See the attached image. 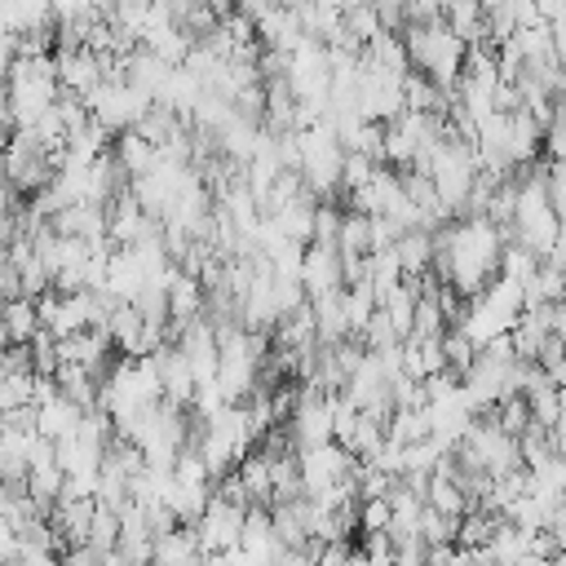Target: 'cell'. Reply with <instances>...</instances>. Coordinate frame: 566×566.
Segmentation results:
<instances>
[{"label": "cell", "instance_id": "cell-36", "mask_svg": "<svg viewBox=\"0 0 566 566\" xmlns=\"http://www.w3.org/2000/svg\"><path fill=\"white\" fill-rule=\"evenodd\" d=\"M442 345H447V367L464 380V371H469V367H473V358H478V345H473L460 327H447V332H442Z\"/></svg>", "mask_w": 566, "mask_h": 566}, {"label": "cell", "instance_id": "cell-31", "mask_svg": "<svg viewBox=\"0 0 566 566\" xmlns=\"http://www.w3.org/2000/svg\"><path fill=\"white\" fill-rule=\"evenodd\" d=\"M345 256H367L371 252V212H345V226H340V243H336Z\"/></svg>", "mask_w": 566, "mask_h": 566}, {"label": "cell", "instance_id": "cell-18", "mask_svg": "<svg viewBox=\"0 0 566 566\" xmlns=\"http://www.w3.org/2000/svg\"><path fill=\"white\" fill-rule=\"evenodd\" d=\"M314 323H318V340H323V345H336V340L354 336V327H349V310H345V287L314 296Z\"/></svg>", "mask_w": 566, "mask_h": 566}, {"label": "cell", "instance_id": "cell-34", "mask_svg": "<svg viewBox=\"0 0 566 566\" xmlns=\"http://www.w3.org/2000/svg\"><path fill=\"white\" fill-rule=\"evenodd\" d=\"M358 336H363V345H367V349H394V345H402V340H407V336L398 332V323L389 318V310H385V305L367 318V327H363Z\"/></svg>", "mask_w": 566, "mask_h": 566}, {"label": "cell", "instance_id": "cell-2", "mask_svg": "<svg viewBox=\"0 0 566 566\" xmlns=\"http://www.w3.org/2000/svg\"><path fill=\"white\" fill-rule=\"evenodd\" d=\"M402 40H407V53H411V66L433 75L438 88H447L455 97L460 88V66L469 57V40L451 31L447 18H433V22H407L402 27Z\"/></svg>", "mask_w": 566, "mask_h": 566}, {"label": "cell", "instance_id": "cell-24", "mask_svg": "<svg viewBox=\"0 0 566 566\" xmlns=\"http://www.w3.org/2000/svg\"><path fill=\"white\" fill-rule=\"evenodd\" d=\"M279 221H283V230L296 239V243H314V221H318V203H314V190L305 186L287 208H279L274 212Z\"/></svg>", "mask_w": 566, "mask_h": 566}, {"label": "cell", "instance_id": "cell-44", "mask_svg": "<svg viewBox=\"0 0 566 566\" xmlns=\"http://www.w3.org/2000/svg\"><path fill=\"white\" fill-rule=\"evenodd\" d=\"M376 4H380V13H385V27L398 31L402 18H407V0H376Z\"/></svg>", "mask_w": 566, "mask_h": 566}, {"label": "cell", "instance_id": "cell-6", "mask_svg": "<svg viewBox=\"0 0 566 566\" xmlns=\"http://www.w3.org/2000/svg\"><path fill=\"white\" fill-rule=\"evenodd\" d=\"M93 119H102L111 133H124V128H137L142 115L155 106V97L128 80H102L93 93H84Z\"/></svg>", "mask_w": 566, "mask_h": 566}, {"label": "cell", "instance_id": "cell-26", "mask_svg": "<svg viewBox=\"0 0 566 566\" xmlns=\"http://www.w3.org/2000/svg\"><path fill=\"white\" fill-rule=\"evenodd\" d=\"M394 248H398V256H402V270H407V274H424V270L433 265V230H424V226L402 230Z\"/></svg>", "mask_w": 566, "mask_h": 566}, {"label": "cell", "instance_id": "cell-5", "mask_svg": "<svg viewBox=\"0 0 566 566\" xmlns=\"http://www.w3.org/2000/svg\"><path fill=\"white\" fill-rule=\"evenodd\" d=\"M345 142L336 137V128L327 119H318L314 128H301V172H305V186L314 195H332L340 186V172H345Z\"/></svg>", "mask_w": 566, "mask_h": 566}, {"label": "cell", "instance_id": "cell-10", "mask_svg": "<svg viewBox=\"0 0 566 566\" xmlns=\"http://www.w3.org/2000/svg\"><path fill=\"white\" fill-rule=\"evenodd\" d=\"M354 473H358V455L336 438L301 451V478H305L310 495H318V491H327V486H336V482H345Z\"/></svg>", "mask_w": 566, "mask_h": 566}, {"label": "cell", "instance_id": "cell-7", "mask_svg": "<svg viewBox=\"0 0 566 566\" xmlns=\"http://www.w3.org/2000/svg\"><path fill=\"white\" fill-rule=\"evenodd\" d=\"M292 438H296V451L305 447H318V442H332L336 438V394L305 380L301 394H296V411L287 420Z\"/></svg>", "mask_w": 566, "mask_h": 566}, {"label": "cell", "instance_id": "cell-12", "mask_svg": "<svg viewBox=\"0 0 566 566\" xmlns=\"http://www.w3.org/2000/svg\"><path fill=\"white\" fill-rule=\"evenodd\" d=\"M155 363H159V376H164V398L177 402V407H186V402L195 398V389H199V376H195L186 349H181L177 340H164V345L155 349Z\"/></svg>", "mask_w": 566, "mask_h": 566}, {"label": "cell", "instance_id": "cell-37", "mask_svg": "<svg viewBox=\"0 0 566 566\" xmlns=\"http://www.w3.org/2000/svg\"><path fill=\"white\" fill-rule=\"evenodd\" d=\"M420 535L429 539V544H451V539H460V517H451V513H442V509H424V517H420Z\"/></svg>", "mask_w": 566, "mask_h": 566}, {"label": "cell", "instance_id": "cell-43", "mask_svg": "<svg viewBox=\"0 0 566 566\" xmlns=\"http://www.w3.org/2000/svg\"><path fill=\"white\" fill-rule=\"evenodd\" d=\"M548 195H553V208L566 221V164L562 159H553V168H548Z\"/></svg>", "mask_w": 566, "mask_h": 566}, {"label": "cell", "instance_id": "cell-40", "mask_svg": "<svg viewBox=\"0 0 566 566\" xmlns=\"http://www.w3.org/2000/svg\"><path fill=\"white\" fill-rule=\"evenodd\" d=\"M389 517H394L389 495H367V500H363V513H358V526H363V531H385Z\"/></svg>", "mask_w": 566, "mask_h": 566}, {"label": "cell", "instance_id": "cell-27", "mask_svg": "<svg viewBox=\"0 0 566 566\" xmlns=\"http://www.w3.org/2000/svg\"><path fill=\"white\" fill-rule=\"evenodd\" d=\"M35 332H40V305H35V296L4 301V340H35Z\"/></svg>", "mask_w": 566, "mask_h": 566}, {"label": "cell", "instance_id": "cell-4", "mask_svg": "<svg viewBox=\"0 0 566 566\" xmlns=\"http://www.w3.org/2000/svg\"><path fill=\"white\" fill-rule=\"evenodd\" d=\"M455 451H460L464 460H473V464H486L495 478L526 464V460H522V438L500 424L495 407L482 411V416H473V424H469V433H464V442H460Z\"/></svg>", "mask_w": 566, "mask_h": 566}, {"label": "cell", "instance_id": "cell-25", "mask_svg": "<svg viewBox=\"0 0 566 566\" xmlns=\"http://www.w3.org/2000/svg\"><path fill=\"white\" fill-rule=\"evenodd\" d=\"M111 336L124 354H142L146 345V314L133 305V301H119V310L111 314Z\"/></svg>", "mask_w": 566, "mask_h": 566}, {"label": "cell", "instance_id": "cell-17", "mask_svg": "<svg viewBox=\"0 0 566 566\" xmlns=\"http://www.w3.org/2000/svg\"><path fill=\"white\" fill-rule=\"evenodd\" d=\"M146 265L137 256V248H119L111 252V274H106V287L119 296V301H137V292L146 287Z\"/></svg>", "mask_w": 566, "mask_h": 566}, {"label": "cell", "instance_id": "cell-38", "mask_svg": "<svg viewBox=\"0 0 566 566\" xmlns=\"http://www.w3.org/2000/svg\"><path fill=\"white\" fill-rule=\"evenodd\" d=\"M531 398V411H535V420L539 424H557V416H562V385H544V389H535V394H526Z\"/></svg>", "mask_w": 566, "mask_h": 566}, {"label": "cell", "instance_id": "cell-39", "mask_svg": "<svg viewBox=\"0 0 566 566\" xmlns=\"http://www.w3.org/2000/svg\"><path fill=\"white\" fill-rule=\"evenodd\" d=\"M376 164H380V159H371V155H363V150H349V155H345V172H340V186H345V190H358V186H367V181H371V172H376Z\"/></svg>", "mask_w": 566, "mask_h": 566}, {"label": "cell", "instance_id": "cell-42", "mask_svg": "<svg viewBox=\"0 0 566 566\" xmlns=\"http://www.w3.org/2000/svg\"><path fill=\"white\" fill-rule=\"evenodd\" d=\"M544 146H548V155H553V159H562V164H566V111H557V119L544 128Z\"/></svg>", "mask_w": 566, "mask_h": 566}, {"label": "cell", "instance_id": "cell-8", "mask_svg": "<svg viewBox=\"0 0 566 566\" xmlns=\"http://www.w3.org/2000/svg\"><path fill=\"white\" fill-rule=\"evenodd\" d=\"M292 93L301 102H318L327 106L332 102V57H327V40L323 35H305L296 49H292Z\"/></svg>", "mask_w": 566, "mask_h": 566}, {"label": "cell", "instance_id": "cell-15", "mask_svg": "<svg viewBox=\"0 0 566 566\" xmlns=\"http://www.w3.org/2000/svg\"><path fill=\"white\" fill-rule=\"evenodd\" d=\"M80 416H84V407L71 398V394H53V398H44V402H35V424H40V433L44 438H66V433H75L80 429Z\"/></svg>", "mask_w": 566, "mask_h": 566}, {"label": "cell", "instance_id": "cell-28", "mask_svg": "<svg viewBox=\"0 0 566 566\" xmlns=\"http://www.w3.org/2000/svg\"><path fill=\"white\" fill-rule=\"evenodd\" d=\"M239 478H243V486H248V495L252 500H274V469H270V455L265 451H248L243 460H239Z\"/></svg>", "mask_w": 566, "mask_h": 566}, {"label": "cell", "instance_id": "cell-35", "mask_svg": "<svg viewBox=\"0 0 566 566\" xmlns=\"http://www.w3.org/2000/svg\"><path fill=\"white\" fill-rule=\"evenodd\" d=\"M495 416H500V424H504L509 433H517V438L535 424V411H531V398H526V394H509V398H500V402H495Z\"/></svg>", "mask_w": 566, "mask_h": 566}, {"label": "cell", "instance_id": "cell-33", "mask_svg": "<svg viewBox=\"0 0 566 566\" xmlns=\"http://www.w3.org/2000/svg\"><path fill=\"white\" fill-rule=\"evenodd\" d=\"M35 376L40 371H0V411L35 402Z\"/></svg>", "mask_w": 566, "mask_h": 566}, {"label": "cell", "instance_id": "cell-13", "mask_svg": "<svg viewBox=\"0 0 566 566\" xmlns=\"http://www.w3.org/2000/svg\"><path fill=\"white\" fill-rule=\"evenodd\" d=\"M172 71H177V66H172L164 53H155L150 44H137V49L124 57V80H128V84H137V88H146L155 102H159V93L168 88Z\"/></svg>", "mask_w": 566, "mask_h": 566}, {"label": "cell", "instance_id": "cell-16", "mask_svg": "<svg viewBox=\"0 0 566 566\" xmlns=\"http://www.w3.org/2000/svg\"><path fill=\"white\" fill-rule=\"evenodd\" d=\"M539 142H544V124L526 106L522 111H509V159H513V168L535 164Z\"/></svg>", "mask_w": 566, "mask_h": 566}, {"label": "cell", "instance_id": "cell-1", "mask_svg": "<svg viewBox=\"0 0 566 566\" xmlns=\"http://www.w3.org/2000/svg\"><path fill=\"white\" fill-rule=\"evenodd\" d=\"M62 97V75H57V57L49 53H27L9 66V97H4V124L13 128H31L53 102Z\"/></svg>", "mask_w": 566, "mask_h": 566}, {"label": "cell", "instance_id": "cell-41", "mask_svg": "<svg viewBox=\"0 0 566 566\" xmlns=\"http://www.w3.org/2000/svg\"><path fill=\"white\" fill-rule=\"evenodd\" d=\"M340 226H345V212L323 203L318 208V221H314V243H340Z\"/></svg>", "mask_w": 566, "mask_h": 566}, {"label": "cell", "instance_id": "cell-20", "mask_svg": "<svg viewBox=\"0 0 566 566\" xmlns=\"http://www.w3.org/2000/svg\"><path fill=\"white\" fill-rule=\"evenodd\" d=\"M199 557H203V544H199L195 522H181V526L155 535V562H199Z\"/></svg>", "mask_w": 566, "mask_h": 566}, {"label": "cell", "instance_id": "cell-29", "mask_svg": "<svg viewBox=\"0 0 566 566\" xmlns=\"http://www.w3.org/2000/svg\"><path fill=\"white\" fill-rule=\"evenodd\" d=\"M562 296H566V270H557L553 261H539V270L526 279V305H544Z\"/></svg>", "mask_w": 566, "mask_h": 566}, {"label": "cell", "instance_id": "cell-9", "mask_svg": "<svg viewBox=\"0 0 566 566\" xmlns=\"http://www.w3.org/2000/svg\"><path fill=\"white\" fill-rule=\"evenodd\" d=\"M243 522H248V504L226 500V495H217V491H212V500H208L203 517L195 522V526H199L203 557H221L226 548L243 544Z\"/></svg>", "mask_w": 566, "mask_h": 566}, {"label": "cell", "instance_id": "cell-32", "mask_svg": "<svg viewBox=\"0 0 566 566\" xmlns=\"http://www.w3.org/2000/svg\"><path fill=\"white\" fill-rule=\"evenodd\" d=\"M345 27H349V35H354L358 44H367L371 35H380V31H385V13H380V4H376V0H363V4L345 9Z\"/></svg>", "mask_w": 566, "mask_h": 566}, {"label": "cell", "instance_id": "cell-3", "mask_svg": "<svg viewBox=\"0 0 566 566\" xmlns=\"http://www.w3.org/2000/svg\"><path fill=\"white\" fill-rule=\"evenodd\" d=\"M504 256V230L491 217H460L455 221V261H451V283L464 296H478Z\"/></svg>", "mask_w": 566, "mask_h": 566}, {"label": "cell", "instance_id": "cell-45", "mask_svg": "<svg viewBox=\"0 0 566 566\" xmlns=\"http://www.w3.org/2000/svg\"><path fill=\"white\" fill-rule=\"evenodd\" d=\"M548 27H553V31H557V35H566V0H562V9H557V13H553V22H548Z\"/></svg>", "mask_w": 566, "mask_h": 566}, {"label": "cell", "instance_id": "cell-14", "mask_svg": "<svg viewBox=\"0 0 566 566\" xmlns=\"http://www.w3.org/2000/svg\"><path fill=\"white\" fill-rule=\"evenodd\" d=\"M256 35H261L270 49H287V53H292L310 31H305V22H301V13H296L292 4H274V9L256 22Z\"/></svg>", "mask_w": 566, "mask_h": 566}, {"label": "cell", "instance_id": "cell-22", "mask_svg": "<svg viewBox=\"0 0 566 566\" xmlns=\"http://www.w3.org/2000/svg\"><path fill=\"white\" fill-rule=\"evenodd\" d=\"M4 13V31H40L53 27V0H0Z\"/></svg>", "mask_w": 566, "mask_h": 566}, {"label": "cell", "instance_id": "cell-19", "mask_svg": "<svg viewBox=\"0 0 566 566\" xmlns=\"http://www.w3.org/2000/svg\"><path fill=\"white\" fill-rule=\"evenodd\" d=\"M115 159L128 168V177H142L146 168L159 164V142H150L142 128H124L115 142Z\"/></svg>", "mask_w": 566, "mask_h": 566}, {"label": "cell", "instance_id": "cell-23", "mask_svg": "<svg viewBox=\"0 0 566 566\" xmlns=\"http://www.w3.org/2000/svg\"><path fill=\"white\" fill-rule=\"evenodd\" d=\"M106 142H111V128H106L102 119H88V124H80V128L66 137V146H62V159H75V164H93L97 155H106Z\"/></svg>", "mask_w": 566, "mask_h": 566}, {"label": "cell", "instance_id": "cell-30", "mask_svg": "<svg viewBox=\"0 0 566 566\" xmlns=\"http://www.w3.org/2000/svg\"><path fill=\"white\" fill-rule=\"evenodd\" d=\"M429 504L442 509V513H451V517H464V513L473 509L469 495H464V486H460L451 473H433V482H429Z\"/></svg>", "mask_w": 566, "mask_h": 566}, {"label": "cell", "instance_id": "cell-11", "mask_svg": "<svg viewBox=\"0 0 566 566\" xmlns=\"http://www.w3.org/2000/svg\"><path fill=\"white\" fill-rule=\"evenodd\" d=\"M301 283H305L310 301L323 296V292H336L345 283V256H340V248L336 243H310L305 248V265H301Z\"/></svg>", "mask_w": 566, "mask_h": 566}, {"label": "cell", "instance_id": "cell-21", "mask_svg": "<svg viewBox=\"0 0 566 566\" xmlns=\"http://www.w3.org/2000/svg\"><path fill=\"white\" fill-rule=\"evenodd\" d=\"M509 336H513L517 358H539V349H544V340H548L553 332H548V323H544L539 305H526V310L517 314V323L509 327Z\"/></svg>", "mask_w": 566, "mask_h": 566}]
</instances>
